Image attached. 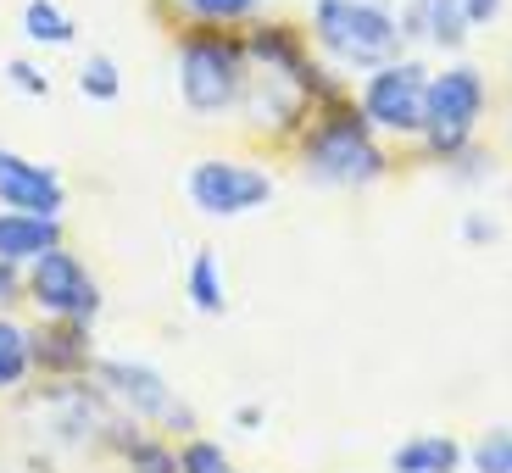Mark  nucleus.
Here are the masks:
<instances>
[{
	"mask_svg": "<svg viewBox=\"0 0 512 473\" xmlns=\"http://www.w3.org/2000/svg\"><path fill=\"white\" fill-rule=\"evenodd\" d=\"M312 34L346 67H384L401 51V17L379 0H312Z\"/></svg>",
	"mask_w": 512,
	"mask_h": 473,
	"instance_id": "1",
	"label": "nucleus"
},
{
	"mask_svg": "<svg viewBox=\"0 0 512 473\" xmlns=\"http://www.w3.org/2000/svg\"><path fill=\"white\" fill-rule=\"evenodd\" d=\"M368 128L373 123H368V117H357V112L323 117V123L307 134V145H301V167H307V179L340 184V190H362V184L384 179V151H379V140H373Z\"/></svg>",
	"mask_w": 512,
	"mask_h": 473,
	"instance_id": "2",
	"label": "nucleus"
},
{
	"mask_svg": "<svg viewBox=\"0 0 512 473\" xmlns=\"http://www.w3.org/2000/svg\"><path fill=\"white\" fill-rule=\"evenodd\" d=\"M95 390L112 401L123 418L145 423V429H162V435H195V412L190 401L173 396V384L151 368V362H95Z\"/></svg>",
	"mask_w": 512,
	"mask_h": 473,
	"instance_id": "3",
	"label": "nucleus"
},
{
	"mask_svg": "<svg viewBox=\"0 0 512 473\" xmlns=\"http://www.w3.org/2000/svg\"><path fill=\"white\" fill-rule=\"evenodd\" d=\"M245 84H251V73H245L240 45H229V39H218V34L184 39V51H179V95H184L190 112H201V117L229 112V106L245 95Z\"/></svg>",
	"mask_w": 512,
	"mask_h": 473,
	"instance_id": "4",
	"label": "nucleus"
},
{
	"mask_svg": "<svg viewBox=\"0 0 512 473\" xmlns=\"http://www.w3.org/2000/svg\"><path fill=\"white\" fill-rule=\"evenodd\" d=\"M479 117H485V78L479 67H446L429 78V101H423V140L435 156H457L474 140Z\"/></svg>",
	"mask_w": 512,
	"mask_h": 473,
	"instance_id": "5",
	"label": "nucleus"
},
{
	"mask_svg": "<svg viewBox=\"0 0 512 473\" xmlns=\"http://www.w3.org/2000/svg\"><path fill=\"white\" fill-rule=\"evenodd\" d=\"M23 295L45 312V318H78V323L101 318V284H95V273L84 268L67 245H51L45 256L28 262Z\"/></svg>",
	"mask_w": 512,
	"mask_h": 473,
	"instance_id": "6",
	"label": "nucleus"
},
{
	"mask_svg": "<svg viewBox=\"0 0 512 473\" xmlns=\"http://www.w3.org/2000/svg\"><path fill=\"white\" fill-rule=\"evenodd\" d=\"M190 201L201 206L206 218H245V212H262L273 201V179L251 162H229V156H206L190 167L184 179Z\"/></svg>",
	"mask_w": 512,
	"mask_h": 473,
	"instance_id": "7",
	"label": "nucleus"
},
{
	"mask_svg": "<svg viewBox=\"0 0 512 473\" xmlns=\"http://www.w3.org/2000/svg\"><path fill=\"white\" fill-rule=\"evenodd\" d=\"M423 101H429V73L418 62H384L362 84V117L384 134H423Z\"/></svg>",
	"mask_w": 512,
	"mask_h": 473,
	"instance_id": "8",
	"label": "nucleus"
},
{
	"mask_svg": "<svg viewBox=\"0 0 512 473\" xmlns=\"http://www.w3.org/2000/svg\"><path fill=\"white\" fill-rule=\"evenodd\" d=\"M0 206H12V212H39V218H62L67 184H62L56 167H45V162H34V156L0 145Z\"/></svg>",
	"mask_w": 512,
	"mask_h": 473,
	"instance_id": "9",
	"label": "nucleus"
},
{
	"mask_svg": "<svg viewBox=\"0 0 512 473\" xmlns=\"http://www.w3.org/2000/svg\"><path fill=\"white\" fill-rule=\"evenodd\" d=\"M28 351H34V373H51V379H78L95 368L90 323L78 318H45L39 329H28Z\"/></svg>",
	"mask_w": 512,
	"mask_h": 473,
	"instance_id": "10",
	"label": "nucleus"
},
{
	"mask_svg": "<svg viewBox=\"0 0 512 473\" xmlns=\"http://www.w3.org/2000/svg\"><path fill=\"white\" fill-rule=\"evenodd\" d=\"M51 245H62V218H39V212H12V206H0V262L28 268V262L45 256Z\"/></svg>",
	"mask_w": 512,
	"mask_h": 473,
	"instance_id": "11",
	"label": "nucleus"
},
{
	"mask_svg": "<svg viewBox=\"0 0 512 473\" xmlns=\"http://www.w3.org/2000/svg\"><path fill=\"white\" fill-rule=\"evenodd\" d=\"M401 34L435 45V51H457L468 39V17H462V0H407L401 12Z\"/></svg>",
	"mask_w": 512,
	"mask_h": 473,
	"instance_id": "12",
	"label": "nucleus"
},
{
	"mask_svg": "<svg viewBox=\"0 0 512 473\" xmlns=\"http://www.w3.org/2000/svg\"><path fill=\"white\" fill-rule=\"evenodd\" d=\"M112 451L123 457L128 473H179V446L167 435H151V429H134V418L112 423Z\"/></svg>",
	"mask_w": 512,
	"mask_h": 473,
	"instance_id": "13",
	"label": "nucleus"
},
{
	"mask_svg": "<svg viewBox=\"0 0 512 473\" xmlns=\"http://www.w3.org/2000/svg\"><path fill=\"white\" fill-rule=\"evenodd\" d=\"M468 468V446L451 435H412L390 451V473H462Z\"/></svg>",
	"mask_w": 512,
	"mask_h": 473,
	"instance_id": "14",
	"label": "nucleus"
},
{
	"mask_svg": "<svg viewBox=\"0 0 512 473\" xmlns=\"http://www.w3.org/2000/svg\"><path fill=\"white\" fill-rule=\"evenodd\" d=\"M28 373H34V351H28V329L23 323H12L6 312H0V396H12V390H23Z\"/></svg>",
	"mask_w": 512,
	"mask_h": 473,
	"instance_id": "15",
	"label": "nucleus"
},
{
	"mask_svg": "<svg viewBox=\"0 0 512 473\" xmlns=\"http://www.w3.org/2000/svg\"><path fill=\"white\" fill-rule=\"evenodd\" d=\"M184 290H190L195 312H212V318H218V312L229 307V290H223V268H218V256H212V251H195V256H190Z\"/></svg>",
	"mask_w": 512,
	"mask_h": 473,
	"instance_id": "16",
	"label": "nucleus"
},
{
	"mask_svg": "<svg viewBox=\"0 0 512 473\" xmlns=\"http://www.w3.org/2000/svg\"><path fill=\"white\" fill-rule=\"evenodd\" d=\"M23 34L34 45H73V17L56 0H28L23 6Z\"/></svg>",
	"mask_w": 512,
	"mask_h": 473,
	"instance_id": "17",
	"label": "nucleus"
},
{
	"mask_svg": "<svg viewBox=\"0 0 512 473\" xmlns=\"http://www.w3.org/2000/svg\"><path fill=\"white\" fill-rule=\"evenodd\" d=\"M468 473H512V429H485L468 446Z\"/></svg>",
	"mask_w": 512,
	"mask_h": 473,
	"instance_id": "18",
	"label": "nucleus"
},
{
	"mask_svg": "<svg viewBox=\"0 0 512 473\" xmlns=\"http://www.w3.org/2000/svg\"><path fill=\"white\" fill-rule=\"evenodd\" d=\"M229 451L218 446V440H206V435H190L179 446V473H229Z\"/></svg>",
	"mask_w": 512,
	"mask_h": 473,
	"instance_id": "19",
	"label": "nucleus"
},
{
	"mask_svg": "<svg viewBox=\"0 0 512 473\" xmlns=\"http://www.w3.org/2000/svg\"><path fill=\"white\" fill-rule=\"evenodd\" d=\"M78 90L90 95V101H117L123 78H117V62H112V56H90V62L78 67Z\"/></svg>",
	"mask_w": 512,
	"mask_h": 473,
	"instance_id": "20",
	"label": "nucleus"
},
{
	"mask_svg": "<svg viewBox=\"0 0 512 473\" xmlns=\"http://www.w3.org/2000/svg\"><path fill=\"white\" fill-rule=\"evenodd\" d=\"M201 23H234V17H251L262 0H184Z\"/></svg>",
	"mask_w": 512,
	"mask_h": 473,
	"instance_id": "21",
	"label": "nucleus"
},
{
	"mask_svg": "<svg viewBox=\"0 0 512 473\" xmlns=\"http://www.w3.org/2000/svg\"><path fill=\"white\" fill-rule=\"evenodd\" d=\"M6 73H12V84H17L23 95H51V78L39 73V67H28V62H12Z\"/></svg>",
	"mask_w": 512,
	"mask_h": 473,
	"instance_id": "22",
	"label": "nucleus"
},
{
	"mask_svg": "<svg viewBox=\"0 0 512 473\" xmlns=\"http://www.w3.org/2000/svg\"><path fill=\"white\" fill-rule=\"evenodd\" d=\"M12 301H23V273L12 262H0V312L12 307Z\"/></svg>",
	"mask_w": 512,
	"mask_h": 473,
	"instance_id": "23",
	"label": "nucleus"
},
{
	"mask_svg": "<svg viewBox=\"0 0 512 473\" xmlns=\"http://www.w3.org/2000/svg\"><path fill=\"white\" fill-rule=\"evenodd\" d=\"M462 17H468V28H474V23H496L501 0H462Z\"/></svg>",
	"mask_w": 512,
	"mask_h": 473,
	"instance_id": "24",
	"label": "nucleus"
},
{
	"mask_svg": "<svg viewBox=\"0 0 512 473\" xmlns=\"http://www.w3.org/2000/svg\"><path fill=\"white\" fill-rule=\"evenodd\" d=\"M262 423H268V412H262V407H251V401L234 407V429H262Z\"/></svg>",
	"mask_w": 512,
	"mask_h": 473,
	"instance_id": "25",
	"label": "nucleus"
},
{
	"mask_svg": "<svg viewBox=\"0 0 512 473\" xmlns=\"http://www.w3.org/2000/svg\"><path fill=\"white\" fill-rule=\"evenodd\" d=\"M462 234H468V240H496V223H490V218H468V223H462Z\"/></svg>",
	"mask_w": 512,
	"mask_h": 473,
	"instance_id": "26",
	"label": "nucleus"
},
{
	"mask_svg": "<svg viewBox=\"0 0 512 473\" xmlns=\"http://www.w3.org/2000/svg\"><path fill=\"white\" fill-rule=\"evenodd\" d=\"M229 473H234V468H229Z\"/></svg>",
	"mask_w": 512,
	"mask_h": 473,
	"instance_id": "27",
	"label": "nucleus"
}]
</instances>
